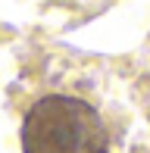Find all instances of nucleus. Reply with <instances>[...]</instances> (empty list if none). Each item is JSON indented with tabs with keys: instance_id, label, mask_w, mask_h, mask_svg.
Here are the masks:
<instances>
[{
	"instance_id": "1",
	"label": "nucleus",
	"mask_w": 150,
	"mask_h": 153,
	"mask_svg": "<svg viewBox=\"0 0 150 153\" xmlns=\"http://www.w3.org/2000/svg\"><path fill=\"white\" fill-rule=\"evenodd\" d=\"M22 153H110V134L88 100L47 94L22 119Z\"/></svg>"
}]
</instances>
